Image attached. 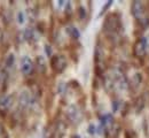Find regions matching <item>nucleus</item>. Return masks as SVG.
<instances>
[{
	"mask_svg": "<svg viewBox=\"0 0 149 138\" xmlns=\"http://www.w3.org/2000/svg\"><path fill=\"white\" fill-rule=\"evenodd\" d=\"M149 43L148 38L146 36L139 37L135 40L134 45H133V54L136 58H143L147 54V50H148Z\"/></svg>",
	"mask_w": 149,
	"mask_h": 138,
	"instance_id": "obj_1",
	"label": "nucleus"
},
{
	"mask_svg": "<svg viewBox=\"0 0 149 138\" xmlns=\"http://www.w3.org/2000/svg\"><path fill=\"white\" fill-rule=\"evenodd\" d=\"M51 68L52 70L55 73V74H62L67 66H68V61H67V58L64 55H58V54H55L51 58Z\"/></svg>",
	"mask_w": 149,
	"mask_h": 138,
	"instance_id": "obj_2",
	"label": "nucleus"
},
{
	"mask_svg": "<svg viewBox=\"0 0 149 138\" xmlns=\"http://www.w3.org/2000/svg\"><path fill=\"white\" fill-rule=\"evenodd\" d=\"M103 29L109 32H116L117 30L122 29V22L120 19L116 18V14H110L106 18L103 22Z\"/></svg>",
	"mask_w": 149,
	"mask_h": 138,
	"instance_id": "obj_3",
	"label": "nucleus"
},
{
	"mask_svg": "<svg viewBox=\"0 0 149 138\" xmlns=\"http://www.w3.org/2000/svg\"><path fill=\"white\" fill-rule=\"evenodd\" d=\"M131 13L133 15V18H135L136 21H143L147 19H143V13H145V6L141 1H133L131 4Z\"/></svg>",
	"mask_w": 149,
	"mask_h": 138,
	"instance_id": "obj_4",
	"label": "nucleus"
},
{
	"mask_svg": "<svg viewBox=\"0 0 149 138\" xmlns=\"http://www.w3.org/2000/svg\"><path fill=\"white\" fill-rule=\"evenodd\" d=\"M33 69V62L29 57H23L21 60V71L24 75H29Z\"/></svg>",
	"mask_w": 149,
	"mask_h": 138,
	"instance_id": "obj_5",
	"label": "nucleus"
},
{
	"mask_svg": "<svg viewBox=\"0 0 149 138\" xmlns=\"http://www.w3.org/2000/svg\"><path fill=\"white\" fill-rule=\"evenodd\" d=\"M36 64H37V68L39 69V71L41 73V74H45L46 73V69H47V67H46V62H45V60L42 57H37L36 58Z\"/></svg>",
	"mask_w": 149,
	"mask_h": 138,
	"instance_id": "obj_6",
	"label": "nucleus"
},
{
	"mask_svg": "<svg viewBox=\"0 0 149 138\" xmlns=\"http://www.w3.org/2000/svg\"><path fill=\"white\" fill-rule=\"evenodd\" d=\"M67 32H68V35L72 38V39H78L79 37H80V32H79V30L74 27V25H70V27H68L67 28Z\"/></svg>",
	"mask_w": 149,
	"mask_h": 138,
	"instance_id": "obj_7",
	"label": "nucleus"
},
{
	"mask_svg": "<svg viewBox=\"0 0 149 138\" xmlns=\"http://www.w3.org/2000/svg\"><path fill=\"white\" fill-rule=\"evenodd\" d=\"M23 37H24V39H25V40L30 41V40L32 39L33 37H35V35H33V31H32L30 28L25 29V30H24V34H23Z\"/></svg>",
	"mask_w": 149,
	"mask_h": 138,
	"instance_id": "obj_8",
	"label": "nucleus"
},
{
	"mask_svg": "<svg viewBox=\"0 0 149 138\" xmlns=\"http://www.w3.org/2000/svg\"><path fill=\"white\" fill-rule=\"evenodd\" d=\"M77 14H78L79 20H84L86 18V11H85V8L83 6H79L78 9H77Z\"/></svg>",
	"mask_w": 149,
	"mask_h": 138,
	"instance_id": "obj_9",
	"label": "nucleus"
},
{
	"mask_svg": "<svg viewBox=\"0 0 149 138\" xmlns=\"http://www.w3.org/2000/svg\"><path fill=\"white\" fill-rule=\"evenodd\" d=\"M14 61H15L14 54H9V55L7 57V59H6V67H7V68H10V67L14 64Z\"/></svg>",
	"mask_w": 149,
	"mask_h": 138,
	"instance_id": "obj_10",
	"label": "nucleus"
},
{
	"mask_svg": "<svg viewBox=\"0 0 149 138\" xmlns=\"http://www.w3.org/2000/svg\"><path fill=\"white\" fill-rule=\"evenodd\" d=\"M111 5H112V0H109V1H108V2L102 7V11H101V13H100V16H102V15H103V13H106V12L109 9V7H110Z\"/></svg>",
	"mask_w": 149,
	"mask_h": 138,
	"instance_id": "obj_11",
	"label": "nucleus"
},
{
	"mask_svg": "<svg viewBox=\"0 0 149 138\" xmlns=\"http://www.w3.org/2000/svg\"><path fill=\"white\" fill-rule=\"evenodd\" d=\"M45 52H46V54H47V57H49V58H52L53 55H52V47L49 46V45H45Z\"/></svg>",
	"mask_w": 149,
	"mask_h": 138,
	"instance_id": "obj_12",
	"label": "nucleus"
},
{
	"mask_svg": "<svg viewBox=\"0 0 149 138\" xmlns=\"http://www.w3.org/2000/svg\"><path fill=\"white\" fill-rule=\"evenodd\" d=\"M9 101H10V98H9V97H5L3 99L0 100V105H1V106H7V105L9 104Z\"/></svg>",
	"mask_w": 149,
	"mask_h": 138,
	"instance_id": "obj_13",
	"label": "nucleus"
},
{
	"mask_svg": "<svg viewBox=\"0 0 149 138\" xmlns=\"http://www.w3.org/2000/svg\"><path fill=\"white\" fill-rule=\"evenodd\" d=\"M118 109H119V102H118L117 100L112 101V112L115 113V112H117Z\"/></svg>",
	"mask_w": 149,
	"mask_h": 138,
	"instance_id": "obj_14",
	"label": "nucleus"
},
{
	"mask_svg": "<svg viewBox=\"0 0 149 138\" xmlns=\"http://www.w3.org/2000/svg\"><path fill=\"white\" fill-rule=\"evenodd\" d=\"M17 21H19V23H24V14L22 13V12H19L17 13Z\"/></svg>",
	"mask_w": 149,
	"mask_h": 138,
	"instance_id": "obj_15",
	"label": "nucleus"
},
{
	"mask_svg": "<svg viewBox=\"0 0 149 138\" xmlns=\"http://www.w3.org/2000/svg\"><path fill=\"white\" fill-rule=\"evenodd\" d=\"M87 132H88L90 135H94V134H95V125H94V124H90Z\"/></svg>",
	"mask_w": 149,
	"mask_h": 138,
	"instance_id": "obj_16",
	"label": "nucleus"
}]
</instances>
